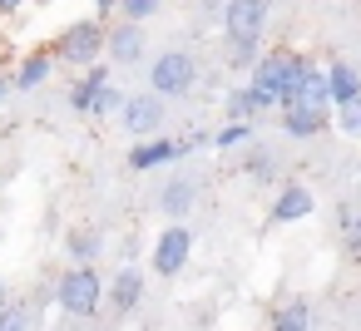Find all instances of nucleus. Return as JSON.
Instances as JSON below:
<instances>
[{
    "label": "nucleus",
    "mask_w": 361,
    "mask_h": 331,
    "mask_svg": "<svg viewBox=\"0 0 361 331\" xmlns=\"http://www.w3.org/2000/svg\"><path fill=\"white\" fill-rule=\"evenodd\" d=\"M252 114H262V104H257L252 85L233 89V94H228V119H233V124H252Z\"/></svg>",
    "instance_id": "6ab92c4d"
},
{
    "label": "nucleus",
    "mask_w": 361,
    "mask_h": 331,
    "mask_svg": "<svg viewBox=\"0 0 361 331\" xmlns=\"http://www.w3.org/2000/svg\"><path fill=\"white\" fill-rule=\"evenodd\" d=\"M0 306H6V282H0Z\"/></svg>",
    "instance_id": "7c9ffc66"
},
{
    "label": "nucleus",
    "mask_w": 361,
    "mask_h": 331,
    "mask_svg": "<svg viewBox=\"0 0 361 331\" xmlns=\"http://www.w3.org/2000/svg\"><path fill=\"white\" fill-rule=\"evenodd\" d=\"M104 55H109L114 65H134V60H144V30H139L134 20L104 30Z\"/></svg>",
    "instance_id": "1a4fd4ad"
},
{
    "label": "nucleus",
    "mask_w": 361,
    "mask_h": 331,
    "mask_svg": "<svg viewBox=\"0 0 361 331\" xmlns=\"http://www.w3.org/2000/svg\"><path fill=\"white\" fill-rule=\"evenodd\" d=\"M326 124H331V109H282L287 139H317Z\"/></svg>",
    "instance_id": "4468645a"
},
{
    "label": "nucleus",
    "mask_w": 361,
    "mask_h": 331,
    "mask_svg": "<svg viewBox=\"0 0 361 331\" xmlns=\"http://www.w3.org/2000/svg\"><path fill=\"white\" fill-rule=\"evenodd\" d=\"M312 208H317V198L302 183H287L272 203V223H302V218H312Z\"/></svg>",
    "instance_id": "f8f14e48"
},
{
    "label": "nucleus",
    "mask_w": 361,
    "mask_h": 331,
    "mask_svg": "<svg viewBox=\"0 0 361 331\" xmlns=\"http://www.w3.org/2000/svg\"><path fill=\"white\" fill-rule=\"evenodd\" d=\"M104 85H109V65H99V60L85 65L80 80H75V89H70V109H75V114H90V104H94V94H99Z\"/></svg>",
    "instance_id": "9b49d317"
},
{
    "label": "nucleus",
    "mask_w": 361,
    "mask_h": 331,
    "mask_svg": "<svg viewBox=\"0 0 361 331\" xmlns=\"http://www.w3.org/2000/svg\"><path fill=\"white\" fill-rule=\"evenodd\" d=\"M272 331H312V311H307V301H287V306L272 316Z\"/></svg>",
    "instance_id": "aec40b11"
},
{
    "label": "nucleus",
    "mask_w": 361,
    "mask_h": 331,
    "mask_svg": "<svg viewBox=\"0 0 361 331\" xmlns=\"http://www.w3.org/2000/svg\"><path fill=\"white\" fill-rule=\"evenodd\" d=\"M302 70H307V55H292V50H272V55H257V65H252V89H262V94H272L277 99V109H287L292 104V89H297V80H302Z\"/></svg>",
    "instance_id": "f03ea898"
},
{
    "label": "nucleus",
    "mask_w": 361,
    "mask_h": 331,
    "mask_svg": "<svg viewBox=\"0 0 361 331\" xmlns=\"http://www.w3.org/2000/svg\"><path fill=\"white\" fill-rule=\"evenodd\" d=\"M139 301H144V272H134V267H119V272H114V282H109V306L129 316Z\"/></svg>",
    "instance_id": "ddd939ff"
},
{
    "label": "nucleus",
    "mask_w": 361,
    "mask_h": 331,
    "mask_svg": "<svg viewBox=\"0 0 361 331\" xmlns=\"http://www.w3.org/2000/svg\"><path fill=\"white\" fill-rule=\"evenodd\" d=\"M331 119H336V129H341V134H361V94H356V99H346V104H336V109H331Z\"/></svg>",
    "instance_id": "412c9836"
},
{
    "label": "nucleus",
    "mask_w": 361,
    "mask_h": 331,
    "mask_svg": "<svg viewBox=\"0 0 361 331\" xmlns=\"http://www.w3.org/2000/svg\"><path fill=\"white\" fill-rule=\"evenodd\" d=\"M326 94H331V109L346 104V99H356V94H361V75H356L351 65L331 60V65H326Z\"/></svg>",
    "instance_id": "2eb2a0df"
},
{
    "label": "nucleus",
    "mask_w": 361,
    "mask_h": 331,
    "mask_svg": "<svg viewBox=\"0 0 361 331\" xmlns=\"http://www.w3.org/2000/svg\"><path fill=\"white\" fill-rule=\"evenodd\" d=\"M154 11H159V0H119V15H124V20H134V25H144Z\"/></svg>",
    "instance_id": "5701e85b"
},
{
    "label": "nucleus",
    "mask_w": 361,
    "mask_h": 331,
    "mask_svg": "<svg viewBox=\"0 0 361 331\" xmlns=\"http://www.w3.org/2000/svg\"><path fill=\"white\" fill-rule=\"evenodd\" d=\"M247 134H252V124H228V129H218V134H213V144H218V149H238Z\"/></svg>",
    "instance_id": "b1692460"
},
{
    "label": "nucleus",
    "mask_w": 361,
    "mask_h": 331,
    "mask_svg": "<svg viewBox=\"0 0 361 331\" xmlns=\"http://www.w3.org/2000/svg\"><path fill=\"white\" fill-rule=\"evenodd\" d=\"M55 301H60L70 316H94L99 301H104V277L94 272V262H75V267L60 277Z\"/></svg>",
    "instance_id": "7ed1b4c3"
},
{
    "label": "nucleus",
    "mask_w": 361,
    "mask_h": 331,
    "mask_svg": "<svg viewBox=\"0 0 361 331\" xmlns=\"http://www.w3.org/2000/svg\"><path fill=\"white\" fill-rule=\"evenodd\" d=\"M50 55L55 60H65V65H94L99 55H104V20L94 15V20H75L55 45H50Z\"/></svg>",
    "instance_id": "20e7f679"
},
{
    "label": "nucleus",
    "mask_w": 361,
    "mask_h": 331,
    "mask_svg": "<svg viewBox=\"0 0 361 331\" xmlns=\"http://www.w3.org/2000/svg\"><path fill=\"white\" fill-rule=\"evenodd\" d=\"M30 321H25V311H16V306H0V331H25Z\"/></svg>",
    "instance_id": "393cba45"
},
{
    "label": "nucleus",
    "mask_w": 361,
    "mask_h": 331,
    "mask_svg": "<svg viewBox=\"0 0 361 331\" xmlns=\"http://www.w3.org/2000/svg\"><path fill=\"white\" fill-rule=\"evenodd\" d=\"M25 6V0H0V11H20Z\"/></svg>",
    "instance_id": "c85d7f7f"
},
{
    "label": "nucleus",
    "mask_w": 361,
    "mask_h": 331,
    "mask_svg": "<svg viewBox=\"0 0 361 331\" xmlns=\"http://www.w3.org/2000/svg\"><path fill=\"white\" fill-rule=\"evenodd\" d=\"M94 11H99V15H109V11H119V0H94Z\"/></svg>",
    "instance_id": "cd10ccee"
},
{
    "label": "nucleus",
    "mask_w": 361,
    "mask_h": 331,
    "mask_svg": "<svg viewBox=\"0 0 361 331\" xmlns=\"http://www.w3.org/2000/svg\"><path fill=\"white\" fill-rule=\"evenodd\" d=\"M119 104H124V94H119L114 85H104V89L94 94V104H90V114H94V119H109V114H119Z\"/></svg>",
    "instance_id": "4be33fe9"
},
{
    "label": "nucleus",
    "mask_w": 361,
    "mask_h": 331,
    "mask_svg": "<svg viewBox=\"0 0 361 331\" xmlns=\"http://www.w3.org/2000/svg\"><path fill=\"white\" fill-rule=\"evenodd\" d=\"M65 247H70V257H75V262H94V257H99V247H104V237H99L94 227H75V232L65 237Z\"/></svg>",
    "instance_id": "a211bd4d"
},
{
    "label": "nucleus",
    "mask_w": 361,
    "mask_h": 331,
    "mask_svg": "<svg viewBox=\"0 0 361 331\" xmlns=\"http://www.w3.org/2000/svg\"><path fill=\"white\" fill-rule=\"evenodd\" d=\"M119 124L134 134V139H154L164 129V99L149 89V94H124L119 104Z\"/></svg>",
    "instance_id": "423d86ee"
},
{
    "label": "nucleus",
    "mask_w": 361,
    "mask_h": 331,
    "mask_svg": "<svg viewBox=\"0 0 361 331\" xmlns=\"http://www.w3.org/2000/svg\"><path fill=\"white\" fill-rule=\"evenodd\" d=\"M243 168H252V178H272V158H267V154H252Z\"/></svg>",
    "instance_id": "a878e982"
},
{
    "label": "nucleus",
    "mask_w": 361,
    "mask_h": 331,
    "mask_svg": "<svg viewBox=\"0 0 361 331\" xmlns=\"http://www.w3.org/2000/svg\"><path fill=\"white\" fill-rule=\"evenodd\" d=\"M193 193H198V188H193L188 178H173V183H169V188L159 193V208H164V213H169V218L178 223V218H183V213L193 208Z\"/></svg>",
    "instance_id": "f3484780"
},
{
    "label": "nucleus",
    "mask_w": 361,
    "mask_h": 331,
    "mask_svg": "<svg viewBox=\"0 0 361 331\" xmlns=\"http://www.w3.org/2000/svg\"><path fill=\"white\" fill-rule=\"evenodd\" d=\"M50 70H55V55H50V50L25 55V60H20V70H16V89H40V85L50 80Z\"/></svg>",
    "instance_id": "dca6fc26"
},
{
    "label": "nucleus",
    "mask_w": 361,
    "mask_h": 331,
    "mask_svg": "<svg viewBox=\"0 0 361 331\" xmlns=\"http://www.w3.org/2000/svg\"><path fill=\"white\" fill-rule=\"evenodd\" d=\"M188 252H193V232L183 223H169L159 232V242H154V272L159 277H178L188 267Z\"/></svg>",
    "instance_id": "0eeeda50"
},
{
    "label": "nucleus",
    "mask_w": 361,
    "mask_h": 331,
    "mask_svg": "<svg viewBox=\"0 0 361 331\" xmlns=\"http://www.w3.org/2000/svg\"><path fill=\"white\" fill-rule=\"evenodd\" d=\"M346 237H351V252H361V213H356V223L346 227Z\"/></svg>",
    "instance_id": "bb28decb"
},
{
    "label": "nucleus",
    "mask_w": 361,
    "mask_h": 331,
    "mask_svg": "<svg viewBox=\"0 0 361 331\" xmlns=\"http://www.w3.org/2000/svg\"><path fill=\"white\" fill-rule=\"evenodd\" d=\"M6 89H11V80H6V75H0V99H6Z\"/></svg>",
    "instance_id": "c756f323"
},
{
    "label": "nucleus",
    "mask_w": 361,
    "mask_h": 331,
    "mask_svg": "<svg viewBox=\"0 0 361 331\" xmlns=\"http://www.w3.org/2000/svg\"><path fill=\"white\" fill-rule=\"evenodd\" d=\"M287 109H331L326 70H322V65L307 60V70H302V80H297V89H292V104H287Z\"/></svg>",
    "instance_id": "9d476101"
},
{
    "label": "nucleus",
    "mask_w": 361,
    "mask_h": 331,
    "mask_svg": "<svg viewBox=\"0 0 361 331\" xmlns=\"http://www.w3.org/2000/svg\"><path fill=\"white\" fill-rule=\"evenodd\" d=\"M173 158H183V149H178V139H164V134H154V139H139V144L129 149V168H134V173L164 168V163H173Z\"/></svg>",
    "instance_id": "6e6552de"
},
{
    "label": "nucleus",
    "mask_w": 361,
    "mask_h": 331,
    "mask_svg": "<svg viewBox=\"0 0 361 331\" xmlns=\"http://www.w3.org/2000/svg\"><path fill=\"white\" fill-rule=\"evenodd\" d=\"M267 25V0H228L223 6V35L233 65H257V40Z\"/></svg>",
    "instance_id": "f257e3e1"
},
{
    "label": "nucleus",
    "mask_w": 361,
    "mask_h": 331,
    "mask_svg": "<svg viewBox=\"0 0 361 331\" xmlns=\"http://www.w3.org/2000/svg\"><path fill=\"white\" fill-rule=\"evenodd\" d=\"M193 80H198V65H193V55H183V50H164V55L149 65V89H154L159 99H183V94L193 89Z\"/></svg>",
    "instance_id": "39448f33"
}]
</instances>
